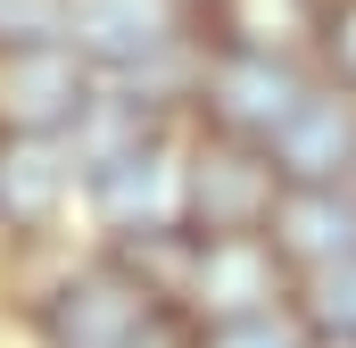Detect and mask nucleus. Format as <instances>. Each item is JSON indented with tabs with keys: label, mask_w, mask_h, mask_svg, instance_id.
I'll return each mask as SVG.
<instances>
[{
	"label": "nucleus",
	"mask_w": 356,
	"mask_h": 348,
	"mask_svg": "<svg viewBox=\"0 0 356 348\" xmlns=\"http://www.w3.org/2000/svg\"><path fill=\"white\" fill-rule=\"evenodd\" d=\"M307 324L323 340H356V258L332 274H307Z\"/></svg>",
	"instance_id": "obj_12"
},
{
	"label": "nucleus",
	"mask_w": 356,
	"mask_h": 348,
	"mask_svg": "<svg viewBox=\"0 0 356 348\" xmlns=\"http://www.w3.org/2000/svg\"><path fill=\"white\" fill-rule=\"evenodd\" d=\"M67 42L99 67H141L166 50V0H67Z\"/></svg>",
	"instance_id": "obj_8"
},
{
	"label": "nucleus",
	"mask_w": 356,
	"mask_h": 348,
	"mask_svg": "<svg viewBox=\"0 0 356 348\" xmlns=\"http://www.w3.org/2000/svg\"><path fill=\"white\" fill-rule=\"evenodd\" d=\"M191 8H216V0H191Z\"/></svg>",
	"instance_id": "obj_16"
},
{
	"label": "nucleus",
	"mask_w": 356,
	"mask_h": 348,
	"mask_svg": "<svg viewBox=\"0 0 356 348\" xmlns=\"http://www.w3.org/2000/svg\"><path fill=\"white\" fill-rule=\"evenodd\" d=\"M67 191V150L58 141H8L0 150V216L8 224H42Z\"/></svg>",
	"instance_id": "obj_11"
},
{
	"label": "nucleus",
	"mask_w": 356,
	"mask_h": 348,
	"mask_svg": "<svg viewBox=\"0 0 356 348\" xmlns=\"http://www.w3.org/2000/svg\"><path fill=\"white\" fill-rule=\"evenodd\" d=\"M282 282H290V265H282V249H273L266 232L257 241H199V265H191V290L182 299L199 315H216V332H224V324L273 315Z\"/></svg>",
	"instance_id": "obj_5"
},
{
	"label": "nucleus",
	"mask_w": 356,
	"mask_h": 348,
	"mask_svg": "<svg viewBox=\"0 0 356 348\" xmlns=\"http://www.w3.org/2000/svg\"><path fill=\"white\" fill-rule=\"evenodd\" d=\"M58 33H67V0H0V42L8 50L58 42Z\"/></svg>",
	"instance_id": "obj_13"
},
{
	"label": "nucleus",
	"mask_w": 356,
	"mask_h": 348,
	"mask_svg": "<svg viewBox=\"0 0 356 348\" xmlns=\"http://www.w3.org/2000/svg\"><path fill=\"white\" fill-rule=\"evenodd\" d=\"M282 174H273V150H249V141H207L191 158V182H182V216L199 224V241H257L273 216H282Z\"/></svg>",
	"instance_id": "obj_2"
},
{
	"label": "nucleus",
	"mask_w": 356,
	"mask_h": 348,
	"mask_svg": "<svg viewBox=\"0 0 356 348\" xmlns=\"http://www.w3.org/2000/svg\"><path fill=\"white\" fill-rule=\"evenodd\" d=\"M273 174L282 191H340V174H356V108L340 91H307V108L273 133Z\"/></svg>",
	"instance_id": "obj_7"
},
{
	"label": "nucleus",
	"mask_w": 356,
	"mask_h": 348,
	"mask_svg": "<svg viewBox=\"0 0 356 348\" xmlns=\"http://www.w3.org/2000/svg\"><path fill=\"white\" fill-rule=\"evenodd\" d=\"M232 58H290L298 33H315V0H216Z\"/></svg>",
	"instance_id": "obj_10"
},
{
	"label": "nucleus",
	"mask_w": 356,
	"mask_h": 348,
	"mask_svg": "<svg viewBox=\"0 0 356 348\" xmlns=\"http://www.w3.org/2000/svg\"><path fill=\"white\" fill-rule=\"evenodd\" d=\"M207 348H307V332L290 315H249V324H224Z\"/></svg>",
	"instance_id": "obj_14"
},
{
	"label": "nucleus",
	"mask_w": 356,
	"mask_h": 348,
	"mask_svg": "<svg viewBox=\"0 0 356 348\" xmlns=\"http://www.w3.org/2000/svg\"><path fill=\"white\" fill-rule=\"evenodd\" d=\"M307 108V84L290 75V58H216L207 75V116L224 141H249V150H273V133Z\"/></svg>",
	"instance_id": "obj_4"
},
{
	"label": "nucleus",
	"mask_w": 356,
	"mask_h": 348,
	"mask_svg": "<svg viewBox=\"0 0 356 348\" xmlns=\"http://www.w3.org/2000/svg\"><path fill=\"white\" fill-rule=\"evenodd\" d=\"M323 50H332V75L356 91V0H340V8L323 17Z\"/></svg>",
	"instance_id": "obj_15"
},
{
	"label": "nucleus",
	"mask_w": 356,
	"mask_h": 348,
	"mask_svg": "<svg viewBox=\"0 0 356 348\" xmlns=\"http://www.w3.org/2000/svg\"><path fill=\"white\" fill-rule=\"evenodd\" d=\"M273 249L282 265H307V274H332L356 258V199L340 191H290L282 216H273Z\"/></svg>",
	"instance_id": "obj_9"
},
{
	"label": "nucleus",
	"mask_w": 356,
	"mask_h": 348,
	"mask_svg": "<svg viewBox=\"0 0 356 348\" xmlns=\"http://www.w3.org/2000/svg\"><path fill=\"white\" fill-rule=\"evenodd\" d=\"M332 348H356V340H332Z\"/></svg>",
	"instance_id": "obj_17"
},
{
	"label": "nucleus",
	"mask_w": 356,
	"mask_h": 348,
	"mask_svg": "<svg viewBox=\"0 0 356 348\" xmlns=\"http://www.w3.org/2000/svg\"><path fill=\"white\" fill-rule=\"evenodd\" d=\"M182 182H191V166H175L166 141H133L124 158L91 174V199L116 232H158V224H182Z\"/></svg>",
	"instance_id": "obj_6"
},
{
	"label": "nucleus",
	"mask_w": 356,
	"mask_h": 348,
	"mask_svg": "<svg viewBox=\"0 0 356 348\" xmlns=\"http://www.w3.org/2000/svg\"><path fill=\"white\" fill-rule=\"evenodd\" d=\"M42 340L50 348H191L182 324L166 315V299L141 290L124 265L75 274V282L42 307Z\"/></svg>",
	"instance_id": "obj_1"
},
{
	"label": "nucleus",
	"mask_w": 356,
	"mask_h": 348,
	"mask_svg": "<svg viewBox=\"0 0 356 348\" xmlns=\"http://www.w3.org/2000/svg\"><path fill=\"white\" fill-rule=\"evenodd\" d=\"M91 108V58L75 42H33L0 58V125L17 141H58Z\"/></svg>",
	"instance_id": "obj_3"
}]
</instances>
